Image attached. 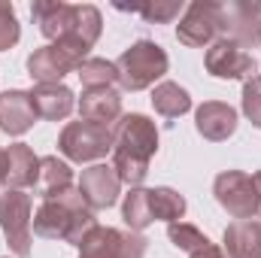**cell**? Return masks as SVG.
Returning <instances> with one entry per match:
<instances>
[{
  "label": "cell",
  "instance_id": "cell-31",
  "mask_svg": "<svg viewBox=\"0 0 261 258\" xmlns=\"http://www.w3.org/2000/svg\"><path fill=\"white\" fill-rule=\"evenodd\" d=\"M252 179H255V189H258V200H261V170L252 173Z\"/></svg>",
  "mask_w": 261,
  "mask_h": 258
},
{
  "label": "cell",
  "instance_id": "cell-5",
  "mask_svg": "<svg viewBox=\"0 0 261 258\" xmlns=\"http://www.w3.org/2000/svg\"><path fill=\"white\" fill-rule=\"evenodd\" d=\"M213 194H216L219 207L228 210V216H234V219H255L261 213L255 179L243 170H222L213 183Z\"/></svg>",
  "mask_w": 261,
  "mask_h": 258
},
{
  "label": "cell",
  "instance_id": "cell-18",
  "mask_svg": "<svg viewBox=\"0 0 261 258\" xmlns=\"http://www.w3.org/2000/svg\"><path fill=\"white\" fill-rule=\"evenodd\" d=\"M31 100H34V110L40 119H49V122H61L73 113L76 100H73V91L67 85H34L31 91Z\"/></svg>",
  "mask_w": 261,
  "mask_h": 258
},
{
  "label": "cell",
  "instance_id": "cell-8",
  "mask_svg": "<svg viewBox=\"0 0 261 258\" xmlns=\"http://www.w3.org/2000/svg\"><path fill=\"white\" fill-rule=\"evenodd\" d=\"M113 152H125L134 158L152 161L158 152V128L149 116L143 113H128L113 125Z\"/></svg>",
  "mask_w": 261,
  "mask_h": 258
},
{
  "label": "cell",
  "instance_id": "cell-30",
  "mask_svg": "<svg viewBox=\"0 0 261 258\" xmlns=\"http://www.w3.org/2000/svg\"><path fill=\"white\" fill-rule=\"evenodd\" d=\"M192 258H228V255H225V249H219V246H213V243H210L206 249H200V252H195Z\"/></svg>",
  "mask_w": 261,
  "mask_h": 258
},
{
  "label": "cell",
  "instance_id": "cell-25",
  "mask_svg": "<svg viewBox=\"0 0 261 258\" xmlns=\"http://www.w3.org/2000/svg\"><path fill=\"white\" fill-rule=\"evenodd\" d=\"M167 237H170V243L176 246V249H182V252H189V255H195L200 249H206L210 246V240H206V234L195 228V225H189V222H173V225H167Z\"/></svg>",
  "mask_w": 261,
  "mask_h": 258
},
{
  "label": "cell",
  "instance_id": "cell-4",
  "mask_svg": "<svg viewBox=\"0 0 261 258\" xmlns=\"http://www.w3.org/2000/svg\"><path fill=\"white\" fill-rule=\"evenodd\" d=\"M58 152L76 161V164H88L97 158H107V152H113V128L107 125H94V122H70L61 137H58Z\"/></svg>",
  "mask_w": 261,
  "mask_h": 258
},
{
  "label": "cell",
  "instance_id": "cell-2",
  "mask_svg": "<svg viewBox=\"0 0 261 258\" xmlns=\"http://www.w3.org/2000/svg\"><path fill=\"white\" fill-rule=\"evenodd\" d=\"M94 228V210L85 203L79 189H67L58 197H46L34 213V234L46 240H64L70 246H82V240Z\"/></svg>",
  "mask_w": 261,
  "mask_h": 258
},
{
  "label": "cell",
  "instance_id": "cell-14",
  "mask_svg": "<svg viewBox=\"0 0 261 258\" xmlns=\"http://www.w3.org/2000/svg\"><path fill=\"white\" fill-rule=\"evenodd\" d=\"M79 119L113 128L122 119V94L110 88H85L79 97Z\"/></svg>",
  "mask_w": 261,
  "mask_h": 258
},
{
  "label": "cell",
  "instance_id": "cell-22",
  "mask_svg": "<svg viewBox=\"0 0 261 258\" xmlns=\"http://www.w3.org/2000/svg\"><path fill=\"white\" fill-rule=\"evenodd\" d=\"M149 203H152L155 222L173 225V222H179V219L186 216V197H182L179 192H173V189H167V186L149 189Z\"/></svg>",
  "mask_w": 261,
  "mask_h": 258
},
{
  "label": "cell",
  "instance_id": "cell-1",
  "mask_svg": "<svg viewBox=\"0 0 261 258\" xmlns=\"http://www.w3.org/2000/svg\"><path fill=\"white\" fill-rule=\"evenodd\" d=\"M34 21L40 24L43 37L52 40L58 49L73 55L76 61H85L94 49L103 18L97 6L91 3H61V0H37L31 6Z\"/></svg>",
  "mask_w": 261,
  "mask_h": 258
},
{
  "label": "cell",
  "instance_id": "cell-13",
  "mask_svg": "<svg viewBox=\"0 0 261 258\" xmlns=\"http://www.w3.org/2000/svg\"><path fill=\"white\" fill-rule=\"evenodd\" d=\"M82 61H76L73 55H67L64 49H58L55 43L37 49L31 58H28V73L37 85H58L67 73H73Z\"/></svg>",
  "mask_w": 261,
  "mask_h": 258
},
{
  "label": "cell",
  "instance_id": "cell-3",
  "mask_svg": "<svg viewBox=\"0 0 261 258\" xmlns=\"http://www.w3.org/2000/svg\"><path fill=\"white\" fill-rule=\"evenodd\" d=\"M167 67H170V58L158 43L137 40L116 61V82L125 91H143V88L155 85V79H161L167 73Z\"/></svg>",
  "mask_w": 261,
  "mask_h": 258
},
{
  "label": "cell",
  "instance_id": "cell-17",
  "mask_svg": "<svg viewBox=\"0 0 261 258\" xmlns=\"http://www.w3.org/2000/svg\"><path fill=\"white\" fill-rule=\"evenodd\" d=\"M228 258H261V219H237L225 228Z\"/></svg>",
  "mask_w": 261,
  "mask_h": 258
},
{
  "label": "cell",
  "instance_id": "cell-6",
  "mask_svg": "<svg viewBox=\"0 0 261 258\" xmlns=\"http://www.w3.org/2000/svg\"><path fill=\"white\" fill-rule=\"evenodd\" d=\"M31 194L15 189L0 194V228L15 258L31 255Z\"/></svg>",
  "mask_w": 261,
  "mask_h": 258
},
{
  "label": "cell",
  "instance_id": "cell-19",
  "mask_svg": "<svg viewBox=\"0 0 261 258\" xmlns=\"http://www.w3.org/2000/svg\"><path fill=\"white\" fill-rule=\"evenodd\" d=\"M67 189H73V170L70 164L61 161L58 155H46L40 158V176H37V192L40 197H58Z\"/></svg>",
  "mask_w": 261,
  "mask_h": 258
},
{
  "label": "cell",
  "instance_id": "cell-10",
  "mask_svg": "<svg viewBox=\"0 0 261 258\" xmlns=\"http://www.w3.org/2000/svg\"><path fill=\"white\" fill-rule=\"evenodd\" d=\"M40 176V158L28 143H12L9 149H0V189L24 192L37 186Z\"/></svg>",
  "mask_w": 261,
  "mask_h": 258
},
{
  "label": "cell",
  "instance_id": "cell-23",
  "mask_svg": "<svg viewBox=\"0 0 261 258\" xmlns=\"http://www.w3.org/2000/svg\"><path fill=\"white\" fill-rule=\"evenodd\" d=\"M122 219L130 231H143L155 222L152 216V203H149V189H130L125 194V203H122Z\"/></svg>",
  "mask_w": 261,
  "mask_h": 258
},
{
  "label": "cell",
  "instance_id": "cell-9",
  "mask_svg": "<svg viewBox=\"0 0 261 258\" xmlns=\"http://www.w3.org/2000/svg\"><path fill=\"white\" fill-rule=\"evenodd\" d=\"M219 37V3H210V0H195L186 6L179 24H176V40L182 46H213Z\"/></svg>",
  "mask_w": 261,
  "mask_h": 258
},
{
  "label": "cell",
  "instance_id": "cell-15",
  "mask_svg": "<svg viewBox=\"0 0 261 258\" xmlns=\"http://www.w3.org/2000/svg\"><path fill=\"white\" fill-rule=\"evenodd\" d=\"M37 110H34V100H31V91H3L0 94V131L9 134V137H21L24 131L34 128L37 122Z\"/></svg>",
  "mask_w": 261,
  "mask_h": 258
},
{
  "label": "cell",
  "instance_id": "cell-24",
  "mask_svg": "<svg viewBox=\"0 0 261 258\" xmlns=\"http://www.w3.org/2000/svg\"><path fill=\"white\" fill-rule=\"evenodd\" d=\"M76 73L85 88H110L116 82V64L107 58H85L76 67Z\"/></svg>",
  "mask_w": 261,
  "mask_h": 258
},
{
  "label": "cell",
  "instance_id": "cell-26",
  "mask_svg": "<svg viewBox=\"0 0 261 258\" xmlns=\"http://www.w3.org/2000/svg\"><path fill=\"white\" fill-rule=\"evenodd\" d=\"M119 9H134V12H140V15H143L146 21H152V24H167V21H173L176 15L186 12L182 0H155V3H143V6H119Z\"/></svg>",
  "mask_w": 261,
  "mask_h": 258
},
{
  "label": "cell",
  "instance_id": "cell-27",
  "mask_svg": "<svg viewBox=\"0 0 261 258\" xmlns=\"http://www.w3.org/2000/svg\"><path fill=\"white\" fill-rule=\"evenodd\" d=\"M21 37V28H18V18H15V9L9 0H0V52L12 49Z\"/></svg>",
  "mask_w": 261,
  "mask_h": 258
},
{
  "label": "cell",
  "instance_id": "cell-20",
  "mask_svg": "<svg viewBox=\"0 0 261 258\" xmlns=\"http://www.w3.org/2000/svg\"><path fill=\"white\" fill-rule=\"evenodd\" d=\"M152 107L164 119H179L192 110V97L179 82H158L152 91Z\"/></svg>",
  "mask_w": 261,
  "mask_h": 258
},
{
  "label": "cell",
  "instance_id": "cell-21",
  "mask_svg": "<svg viewBox=\"0 0 261 258\" xmlns=\"http://www.w3.org/2000/svg\"><path fill=\"white\" fill-rule=\"evenodd\" d=\"M79 258H122V231L97 225L79 246Z\"/></svg>",
  "mask_w": 261,
  "mask_h": 258
},
{
  "label": "cell",
  "instance_id": "cell-29",
  "mask_svg": "<svg viewBox=\"0 0 261 258\" xmlns=\"http://www.w3.org/2000/svg\"><path fill=\"white\" fill-rule=\"evenodd\" d=\"M149 240L137 231H122V258H146Z\"/></svg>",
  "mask_w": 261,
  "mask_h": 258
},
{
  "label": "cell",
  "instance_id": "cell-12",
  "mask_svg": "<svg viewBox=\"0 0 261 258\" xmlns=\"http://www.w3.org/2000/svg\"><path fill=\"white\" fill-rule=\"evenodd\" d=\"M76 189H79V194L85 197V203H88L91 210H107V207H113V203L119 200V194H122V179H119V173L113 170V164H91V167L82 170Z\"/></svg>",
  "mask_w": 261,
  "mask_h": 258
},
{
  "label": "cell",
  "instance_id": "cell-11",
  "mask_svg": "<svg viewBox=\"0 0 261 258\" xmlns=\"http://www.w3.org/2000/svg\"><path fill=\"white\" fill-rule=\"evenodd\" d=\"M203 64H206V73L216 79H243L246 82L255 76V58L246 49H240L237 43L222 40V37L206 49Z\"/></svg>",
  "mask_w": 261,
  "mask_h": 258
},
{
  "label": "cell",
  "instance_id": "cell-7",
  "mask_svg": "<svg viewBox=\"0 0 261 258\" xmlns=\"http://www.w3.org/2000/svg\"><path fill=\"white\" fill-rule=\"evenodd\" d=\"M219 34L240 49H255L261 43V6L258 3H219Z\"/></svg>",
  "mask_w": 261,
  "mask_h": 258
},
{
  "label": "cell",
  "instance_id": "cell-28",
  "mask_svg": "<svg viewBox=\"0 0 261 258\" xmlns=\"http://www.w3.org/2000/svg\"><path fill=\"white\" fill-rule=\"evenodd\" d=\"M243 116L261 131V76L243 82Z\"/></svg>",
  "mask_w": 261,
  "mask_h": 258
},
{
  "label": "cell",
  "instance_id": "cell-16",
  "mask_svg": "<svg viewBox=\"0 0 261 258\" xmlns=\"http://www.w3.org/2000/svg\"><path fill=\"white\" fill-rule=\"evenodd\" d=\"M195 128L203 140L210 143H222L237 131V110L222 104V100H206L200 104L195 113Z\"/></svg>",
  "mask_w": 261,
  "mask_h": 258
}]
</instances>
